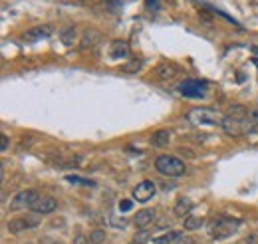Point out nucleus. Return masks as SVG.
Instances as JSON below:
<instances>
[{"label":"nucleus","instance_id":"f257e3e1","mask_svg":"<svg viewBox=\"0 0 258 244\" xmlns=\"http://www.w3.org/2000/svg\"><path fill=\"white\" fill-rule=\"evenodd\" d=\"M239 228H241V220L239 218H232V216H226V214H219V216H214L210 220L209 234H210L212 240H226Z\"/></svg>","mask_w":258,"mask_h":244},{"label":"nucleus","instance_id":"f03ea898","mask_svg":"<svg viewBox=\"0 0 258 244\" xmlns=\"http://www.w3.org/2000/svg\"><path fill=\"white\" fill-rule=\"evenodd\" d=\"M223 117L219 112L214 109H209V107H193L191 112L187 114V121H191L193 125H221L223 123Z\"/></svg>","mask_w":258,"mask_h":244},{"label":"nucleus","instance_id":"7ed1b4c3","mask_svg":"<svg viewBox=\"0 0 258 244\" xmlns=\"http://www.w3.org/2000/svg\"><path fill=\"white\" fill-rule=\"evenodd\" d=\"M155 169L157 173L165 177H181L185 175V163L175 157V155H159L155 159Z\"/></svg>","mask_w":258,"mask_h":244},{"label":"nucleus","instance_id":"20e7f679","mask_svg":"<svg viewBox=\"0 0 258 244\" xmlns=\"http://www.w3.org/2000/svg\"><path fill=\"white\" fill-rule=\"evenodd\" d=\"M38 191L34 189H26V191H20L12 196L10 201V211H26V209H32V205L38 201Z\"/></svg>","mask_w":258,"mask_h":244},{"label":"nucleus","instance_id":"39448f33","mask_svg":"<svg viewBox=\"0 0 258 244\" xmlns=\"http://www.w3.org/2000/svg\"><path fill=\"white\" fill-rule=\"evenodd\" d=\"M177 90L185 98H203L207 94V83L201 80H185L177 85Z\"/></svg>","mask_w":258,"mask_h":244},{"label":"nucleus","instance_id":"423d86ee","mask_svg":"<svg viewBox=\"0 0 258 244\" xmlns=\"http://www.w3.org/2000/svg\"><path fill=\"white\" fill-rule=\"evenodd\" d=\"M36 227H38V220H32V218H26V216H18V218L8 220L6 230L10 234H20V232H24V230H32Z\"/></svg>","mask_w":258,"mask_h":244},{"label":"nucleus","instance_id":"0eeeda50","mask_svg":"<svg viewBox=\"0 0 258 244\" xmlns=\"http://www.w3.org/2000/svg\"><path fill=\"white\" fill-rule=\"evenodd\" d=\"M155 183L153 181H141L135 189H133V198L137 203H147L149 198L155 196Z\"/></svg>","mask_w":258,"mask_h":244},{"label":"nucleus","instance_id":"6e6552de","mask_svg":"<svg viewBox=\"0 0 258 244\" xmlns=\"http://www.w3.org/2000/svg\"><path fill=\"white\" fill-rule=\"evenodd\" d=\"M58 209V201L54 196H48V195H40L38 201L32 205V211L36 214H50Z\"/></svg>","mask_w":258,"mask_h":244},{"label":"nucleus","instance_id":"1a4fd4ad","mask_svg":"<svg viewBox=\"0 0 258 244\" xmlns=\"http://www.w3.org/2000/svg\"><path fill=\"white\" fill-rule=\"evenodd\" d=\"M54 32L52 24H44V26H36L32 30H28L24 34V40L26 42H36V40H44V38H50V34Z\"/></svg>","mask_w":258,"mask_h":244},{"label":"nucleus","instance_id":"9d476101","mask_svg":"<svg viewBox=\"0 0 258 244\" xmlns=\"http://www.w3.org/2000/svg\"><path fill=\"white\" fill-rule=\"evenodd\" d=\"M221 127L228 133V135H242V119H234L230 115H225Z\"/></svg>","mask_w":258,"mask_h":244},{"label":"nucleus","instance_id":"9b49d317","mask_svg":"<svg viewBox=\"0 0 258 244\" xmlns=\"http://www.w3.org/2000/svg\"><path fill=\"white\" fill-rule=\"evenodd\" d=\"M149 143H151L153 147H157V149H165L171 143V131L169 129L153 131V135H151V139H149Z\"/></svg>","mask_w":258,"mask_h":244},{"label":"nucleus","instance_id":"f8f14e48","mask_svg":"<svg viewBox=\"0 0 258 244\" xmlns=\"http://www.w3.org/2000/svg\"><path fill=\"white\" fill-rule=\"evenodd\" d=\"M155 74H157V78H159V80H165V81H169V80H173V78L179 74V68H177L175 64L163 62V64H159V65H157Z\"/></svg>","mask_w":258,"mask_h":244},{"label":"nucleus","instance_id":"ddd939ff","mask_svg":"<svg viewBox=\"0 0 258 244\" xmlns=\"http://www.w3.org/2000/svg\"><path fill=\"white\" fill-rule=\"evenodd\" d=\"M110 56L113 60H123V58H129V44L125 40H115L112 42L110 46Z\"/></svg>","mask_w":258,"mask_h":244},{"label":"nucleus","instance_id":"4468645a","mask_svg":"<svg viewBox=\"0 0 258 244\" xmlns=\"http://www.w3.org/2000/svg\"><path fill=\"white\" fill-rule=\"evenodd\" d=\"M191 209H193V201H191V198L189 196H179L175 207H173V214L177 218H187L189 212H191Z\"/></svg>","mask_w":258,"mask_h":244},{"label":"nucleus","instance_id":"2eb2a0df","mask_svg":"<svg viewBox=\"0 0 258 244\" xmlns=\"http://www.w3.org/2000/svg\"><path fill=\"white\" fill-rule=\"evenodd\" d=\"M99 40H101V32L99 30H85L81 40H80V48L81 50H90V48L96 46Z\"/></svg>","mask_w":258,"mask_h":244},{"label":"nucleus","instance_id":"dca6fc26","mask_svg":"<svg viewBox=\"0 0 258 244\" xmlns=\"http://www.w3.org/2000/svg\"><path fill=\"white\" fill-rule=\"evenodd\" d=\"M155 218H157V212H155V211L145 209V211H139V212L135 214L133 223H135V227H139V228H147Z\"/></svg>","mask_w":258,"mask_h":244},{"label":"nucleus","instance_id":"f3484780","mask_svg":"<svg viewBox=\"0 0 258 244\" xmlns=\"http://www.w3.org/2000/svg\"><path fill=\"white\" fill-rule=\"evenodd\" d=\"M258 131V109H248V115L242 119V133H254Z\"/></svg>","mask_w":258,"mask_h":244},{"label":"nucleus","instance_id":"a211bd4d","mask_svg":"<svg viewBox=\"0 0 258 244\" xmlns=\"http://www.w3.org/2000/svg\"><path fill=\"white\" fill-rule=\"evenodd\" d=\"M78 38V32H76V26H66L62 32H60V40L62 44H66V46H72Z\"/></svg>","mask_w":258,"mask_h":244},{"label":"nucleus","instance_id":"6ab92c4d","mask_svg":"<svg viewBox=\"0 0 258 244\" xmlns=\"http://www.w3.org/2000/svg\"><path fill=\"white\" fill-rule=\"evenodd\" d=\"M205 225V218L203 216H195V214H189L185 218V230H199Z\"/></svg>","mask_w":258,"mask_h":244},{"label":"nucleus","instance_id":"aec40b11","mask_svg":"<svg viewBox=\"0 0 258 244\" xmlns=\"http://www.w3.org/2000/svg\"><path fill=\"white\" fill-rule=\"evenodd\" d=\"M183 234L181 232H165L161 236H155L153 238V244H175Z\"/></svg>","mask_w":258,"mask_h":244},{"label":"nucleus","instance_id":"412c9836","mask_svg":"<svg viewBox=\"0 0 258 244\" xmlns=\"http://www.w3.org/2000/svg\"><path fill=\"white\" fill-rule=\"evenodd\" d=\"M226 115H230V117H234V119H244V117L248 115V109H246L244 105H230L228 112H226Z\"/></svg>","mask_w":258,"mask_h":244},{"label":"nucleus","instance_id":"4be33fe9","mask_svg":"<svg viewBox=\"0 0 258 244\" xmlns=\"http://www.w3.org/2000/svg\"><path fill=\"white\" fill-rule=\"evenodd\" d=\"M149 238H151L149 230H147V228H139V232L133 236V244H147Z\"/></svg>","mask_w":258,"mask_h":244},{"label":"nucleus","instance_id":"5701e85b","mask_svg":"<svg viewBox=\"0 0 258 244\" xmlns=\"http://www.w3.org/2000/svg\"><path fill=\"white\" fill-rule=\"evenodd\" d=\"M90 240H92V244H105V230H101V228L92 230Z\"/></svg>","mask_w":258,"mask_h":244},{"label":"nucleus","instance_id":"b1692460","mask_svg":"<svg viewBox=\"0 0 258 244\" xmlns=\"http://www.w3.org/2000/svg\"><path fill=\"white\" fill-rule=\"evenodd\" d=\"M141 60H131V62H129V64H125L123 65V72L125 74H135V72H139L141 70Z\"/></svg>","mask_w":258,"mask_h":244},{"label":"nucleus","instance_id":"393cba45","mask_svg":"<svg viewBox=\"0 0 258 244\" xmlns=\"http://www.w3.org/2000/svg\"><path fill=\"white\" fill-rule=\"evenodd\" d=\"M66 181H70L72 185H85V187H96V183H94V181H88V179H81V177H74V175L66 177Z\"/></svg>","mask_w":258,"mask_h":244},{"label":"nucleus","instance_id":"a878e982","mask_svg":"<svg viewBox=\"0 0 258 244\" xmlns=\"http://www.w3.org/2000/svg\"><path fill=\"white\" fill-rule=\"evenodd\" d=\"M127 223H129L127 218H119V216H112V218H110V225H112L113 228H125Z\"/></svg>","mask_w":258,"mask_h":244},{"label":"nucleus","instance_id":"bb28decb","mask_svg":"<svg viewBox=\"0 0 258 244\" xmlns=\"http://www.w3.org/2000/svg\"><path fill=\"white\" fill-rule=\"evenodd\" d=\"M105 6H107V10H110V12H119L123 2H121V0H105Z\"/></svg>","mask_w":258,"mask_h":244},{"label":"nucleus","instance_id":"cd10ccee","mask_svg":"<svg viewBox=\"0 0 258 244\" xmlns=\"http://www.w3.org/2000/svg\"><path fill=\"white\" fill-rule=\"evenodd\" d=\"M145 6H147V10L157 12L161 8V0H145Z\"/></svg>","mask_w":258,"mask_h":244},{"label":"nucleus","instance_id":"c85d7f7f","mask_svg":"<svg viewBox=\"0 0 258 244\" xmlns=\"http://www.w3.org/2000/svg\"><path fill=\"white\" fill-rule=\"evenodd\" d=\"M236 244H258V236H256V234H248V236L241 238Z\"/></svg>","mask_w":258,"mask_h":244},{"label":"nucleus","instance_id":"c756f323","mask_svg":"<svg viewBox=\"0 0 258 244\" xmlns=\"http://www.w3.org/2000/svg\"><path fill=\"white\" fill-rule=\"evenodd\" d=\"M131 209H133L131 201H119V211L121 212H127V211H131Z\"/></svg>","mask_w":258,"mask_h":244},{"label":"nucleus","instance_id":"7c9ffc66","mask_svg":"<svg viewBox=\"0 0 258 244\" xmlns=\"http://www.w3.org/2000/svg\"><path fill=\"white\" fill-rule=\"evenodd\" d=\"M8 145H10V141H8V137L4 135V133H2V137H0V151H8Z\"/></svg>","mask_w":258,"mask_h":244},{"label":"nucleus","instance_id":"2f4dec72","mask_svg":"<svg viewBox=\"0 0 258 244\" xmlns=\"http://www.w3.org/2000/svg\"><path fill=\"white\" fill-rule=\"evenodd\" d=\"M74 244H92V240H90V238H85L83 234H78L76 240H74Z\"/></svg>","mask_w":258,"mask_h":244},{"label":"nucleus","instance_id":"473e14b6","mask_svg":"<svg viewBox=\"0 0 258 244\" xmlns=\"http://www.w3.org/2000/svg\"><path fill=\"white\" fill-rule=\"evenodd\" d=\"M175 244H195V240H193V238H185V236H181Z\"/></svg>","mask_w":258,"mask_h":244},{"label":"nucleus","instance_id":"72a5a7b5","mask_svg":"<svg viewBox=\"0 0 258 244\" xmlns=\"http://www.w3.org/2000/svg\"><path fill=\"white\" fill-rule=\"evenodd\" d=\"M54 244H60V242H54Z\"/></svg>","mask_w":258,"mask_h":244},{"label":"nucleus","instance_id":"f704fd0d","mask_svg":"<svg viewBox=\"0 0 258 244\" xmlns=\"http://www.w3.org/2000/svg\"><path fill=\"white\" fill-rule=\"evenodd\" d=\"M26 244H30V242H26Z\"/></svg>","mask_w":258,"mask_h":244}]
</instances>
